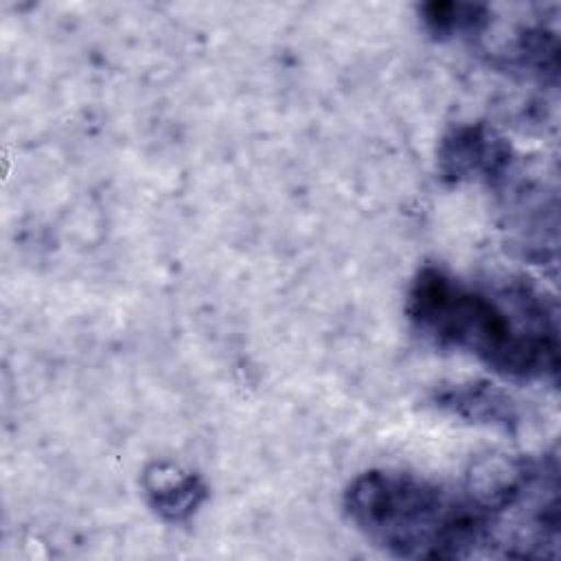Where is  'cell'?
Returning <instances> with one entry per match:
<instances>
[{
	"label": "cell",
	"instance_id": "cell-6",
	"mask_svg": "<svg viewBox=\"0 0 561 561\" xmlns=\"http://www.w3.org/2000/svg\"><path fill=\"white\" fill-rule=\"evenodd\" d=\"M423 26L436 37H469L480 35L489 22L491 11L486 4L476 2H425L419 7Z\"/></svg>",
	"mask_w": 561,
	"mask_h": 561
},
{
	"label": "cell",
	"instance_id": "cell-3",
	"mask_svg": "<svg viewBox=\"0 0 561 561\" xmlns=\"http://www.w3.org/2000/svg\"><path fill=\"white\" fill-rule=\"evenodd\" d=\"M438 171L449 182L504 186L515 173L513 147L484 123H460L438 145Z\"/></svg>",
	"mask_w": 561,
	"mask_h": 561
},
{
	"label": "cell",
	"instance_id": "cell-5",
	"mask_svg": "<svg viewBox=\"0 0 561 561\" xmlns=\"http://www.w3.org/2000/svg\"><path fill=\"white\" fill-rule=\"evenodd\" d=\"M436 401L440 408L486 425H500V427H513L517 423V410L513 401L489 383H454L436 392Z\"/></svg>",
	"mask_w": 561,
	"mask_h": 561
},
{
	"label": "cell",
	"instance_id": "cell-4",
	"mask_svg": "<svg viewBox=\"0 0 561 561\" xmlns=\"http://www.w3.org/2000/svg\"><path fill=\"white\" fill-rule=\"evenodd\" d=\"M142 486L149 506L169 522L186 519L206 497L204 482L188 471H180L171 465H153L145 471Z\"/></svg>",
	"mask_w": 561,
	"mask_h": 561
},
{
	"label": "cell",
	"instance_id": "cell-2",
	"mask_svg": "<svg viewBox=\"0 0 561 561\" xmlns=\"http://www.w3.org/2000/svg\"><path fill=\"white\" fill-rule=\"evenodd\" d=\"M348 522L401 559L495 557V515L471 480L436 482L401 469H368L342 495Z\"/></svg>",
	"mask_w": 561,
	"mask_h": 561
},
{
	"label": "cell",
	"instance_id": "cell-1",
	"mask_svg": "<svg viewBox=\"0 0 561 561\" xmlns=\"http://www.w3.org/2000/svg\"><path fill=\"white\" fill-rule=\"evenodd\" d=\"M405 313L425 340L467 353L504 379L557 383V305L526 280L465 278L423 265L410 280Z\"/></svg>",
	"mask_w": 561,
	"mask_h": 561
}]
</instances>
